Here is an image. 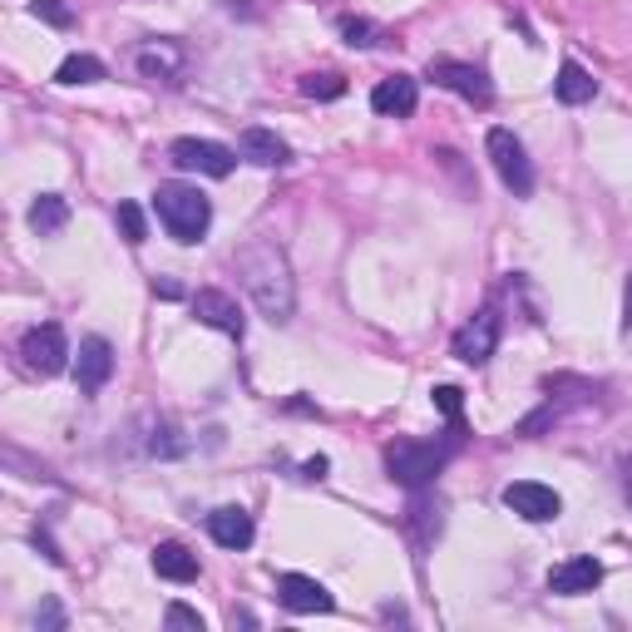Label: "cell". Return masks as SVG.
I'll return each mask as SVG.
<instances>
[{
  "label": "cell",
  "mask_w": 632,
  "mask_h": 632,
  "mask_svg": "<svg viewBox=\"0 0 632 632\" xmlns=\"http://www.w3.org/2000/svg\"><path fill=\"white\" fill-rule=\"evenodd\" d=\"M237 277H243L247 297L258 301V311L268 322H292V311H297V282H292V262L277 243L258 237V243H247L237 252Z\"/></svg>",
  "instance_id": "cell-1"
},
{
  "label": "cell",
  "mask_w": 632,
  "mask_h": 632,
  "mask_svg": "<svg viewBox=\"0 0 632 632\" xmlns=\"http://www.w3.org/2000/svg\"><path fill=\"white\" fill-rule=\"evenodd\" d=\"M153 208H159V223L169 227L173 243H198V237L208 233V223H213V208H208V198L198 194V188H188V183H159V194H153Z\"/></svg>",
  "instance_id": "cell-2"
},
{
  "label": "cell",
  "mask_w": 632,
  "mask_h": 632,
  "mask_svg": "<svg viewBox=\"0 0 632 632\" xmlns=\"http://www.w3.org/2000/svg\"><path fill=\"white\" fill-rule=\"evenodd\" d=\"M455 445H420V439H396L386 450V470L396 484H406V490H425L430 480H435L439 470H445V460H450Z\"/></svg>",
  "instance_id": "cell-3"
},
{
  "label": "cell",
  "mask_w": 632,
  "mask_h": 632,
  "mask_svg": "<svg viewBox=\"0 0 632 632\" xmlns=\"http://www.w3.org/2000/svg\"><path fill=\"white\" fill-rule=\"evenodd\" d=\"M490 159H494V173L504 178V188L515 198H529L534 194V163H529V153H524V144L515 139L509 129H490Z\"/></svg>",
  "instance_id": "cell-4"
},
{
  "label": "cell",
  "mask_w": 632,
  "mask_h": 632,
  "mask_svg": "<svg viewBox=\"0 0 632 632\" xmlns=\"http://www.w3.org/2000/svg\"><path fill=\"white\" fill-rule=\"evenodd\" d=\"M21 361H25V371H30V375H60L70 365L65 332H60L54 322L30 326V332H25V342H21Z\"/></svg>",
  "instance_id": "cell-5"
},
{
  "label": "cell",
  "mask_w": 632,
  "mask_h": 632,
  "mask_svg": "<svg viewBox=\"0 0 632 632\" xmlns=\"http://www.w3.org/2000/svg\"><path fill=\"white\" fill-rule=\"evenodd\" d=\"M430 79H435L439 89H450V95L470 99V104H490L494 99V85L490 75H484L480 65H464V60H430Z\"/></svg>",
  "instance_id": "cell-6"
},
{
  "label": "cell",
  "mask_w": 632,
  "mask_h": 632,
  "mask_svg": "<svg viewBox=\"0 0 632 632\" xmlns=\"http://www.w3.org/2000/svg\"><path fill=\"white\" fill-rule=\"evenodd\" d=\"M169 159L188 173H208V178H227L237 163V153L227 144H213V139H173Z\"/></svg>",
  "instance_id": "cell-7"
},
{
  "label": "cell",
  "mask_w": 632,
  "mask_h": 632,
  "mask_svg": "<svg viewBox=\"0 0 632 632\" xmlns=\"http://www.w3.org/2000/svg\"><path fill=\"white\" fill-rule=\"evenodd\" d=\"M504 504H509L519 519H529V524H548V519L563 515V499H558L548 484H534V480H515L504 490Z\"/></svg>",
  "instance_id": "cell-8"
},
{
  "label": "cell",
  "mask_w": 632,
  "mask_h": 632,
  "mask_svg": "<svg viewBox=\"0 0 632 632\" xmlns=\"http://www.w3.org/2000/svg\"><path fill=\"white\" fill-rule=\"evenodd\" d=\"M494 346H499V311H490V307L455 332V356L464 365H484L494 356Z\"/></svg>",
  "instance_id": "cell-9"
},
{
  "label": "cell",
  "mask_w": 632,
  "mask_h": 632,
  "mask_svg": "<svg viewBox=\"0 0 632 632\" xmlns=\"http://www.w3.org/2000/svg\"><path fill=\"white\" fill-rule=\"evenodd\" d=\"M194 317L203 326H213V332H223V336H237L243 342V332H247V322H243V307H237L227 292H218V287H198L194 292Z\"/></svg>",
  "instance_id": "cell-10"
},
{
  "label": "cell",
  "mask_w": 632,
  "mask_h": 632,
  "mask_svg": "<svg viewBox=\"0 0 632 632\" xmlns=\"http://www.w3.org/2000/svg\"><path fill=\"white\" fill-rule=\"evenodd\" d=\"M109 375H114V346L104 336H85L79 342V361H75V386L85 396H99L109 386Z\"/></svg>",
  "instance_id": "cell-11"
},
{
  "label": "cell",
  "mask_w": 632,
  "mask_h": 632,
  "mask_svg": "<svg viewBox=\"0 0 632 632\" xmlns=\"http://www.w3.org/2000/svg\"><path fill=\"white\" fill-rule=\"evenodd\" d=\"M598 583H603L598 558H568L548 573V593H558V598H579V593H593Z\"/></svg>",
  "instance_id": "cell-12"
},
{
  "label": "cell",
  "mask_w": 632,
  "mask_h": 632,
  "mask_svg": "<svg viewBox=\"0 0 632 632\" xmlns=\"http://www.w3.org/2000/svg\"><path fill=\"white\" fill-rule=\"evenodd\" d=\"M277 598H282V608H292V612H332V593L317 579H307V573H282Z\"/></svg>",
  "instance_id": "cell-13"
},
{
  "label": "cell",
  "mask_w": 632,
  "mask_h": 632,
  "mask_svg": "<svg viewBox=\"0 0 632 632\" xmlns=\"http://www.w3.org/2000/svg\"><path fill=\"white\" fill-rule=\"evenodd\" d=\"M416 104H420V85L410 75H391V79H381V85L371 89V109H375V114H386V119L416 114Z\"/></svg>",
  "instance_id": "cell-14"
},
{
  "label": "cell",
  "mask_w": 632,
  "mask_h": 632,
  "mask_svg": "<svg viewBox=\"0 0 632 632\" xmlns=\"http://www.w3.org/2000/svg\"><path fill=\"white\" fill-rule=\"evenodd\" d=\"M237 153H243L247 163H258V169H282V163L292 159V149L272 129H243V139H237Z\"/></svg>",
  "instance_id": "cell-15"
},
{
  "label": "cell",
  "mask_w": 632,
  "mask_h": 632,
  "mask_svg": "<svg viewBox=\"0 0 632 632\" xmlns=\"http://www.w3.org/2000/svg\"><path fill=\"white\" fill-rule=\"evenodd\" d=\"M208 534L223 548H247L252 544V519H247V509H233V504H227V509H213V515H208Z\"/></svg>",
  "instance_id": "cell-16"
},
{
  "label": "cell",
  "mask_w": 632,
  "mask_h": 632,
  "mask_svg": "<svg viewBox=\"0 0 632 632\" xmlns=\"http://www.w3.org/2000/svg\"><path fill=\"white\" fill-rule=\"evenodd\" d=\"M139 75L144 79H178L183 75V50L173 40H153L149 50H139Z\"/></svg>",
  "instance_id": "cell-17"
},
{
  "label": "cell",
  "mask_w": 632,
  "mask_h": 632,
  "mask_svg": "<svg viewBox=\"0 0 632 632\" xmlns=\"http://www.w3.org/2000/svg\"><path fill=\"white\" fill-rule=\"evenodd\" d=\"M153 573L169 583H194L198 579V554H188L183 544H159L153 548Z\"/></svg>",
  "instance_id": "cell-18"
},
{
  "label": "cell",
  "mask_w": 632,
  "mask_h": 632,
  "mask_svg": "<svg viewBox=\"0 0 632 632\" xmlns=\"http://www.w3.org/2000/svg\"><path fill=\"white\" fill-rule=\"evenodd\" d=\"M554 89H558L563 104H588V99H593V75L579 65V60H563V65H558Z\"/></svg>",
  "instance_id": "cell-19"
},
{
  "label": "cell",
  "mask_w": 632,
  "mask_h": 632,
  "mask_svg": "<svg viewBox=\"0 0 632 632\" xmlns=\"http://www.w3.org/2000/svg\"><path fill=\"white\" fill-rule=\"evenodd\" d=\"M65 223H70V203H65V198H60V194H40V198H35V203H30V227H35V233H40V237L60 233V227H65Z\"/></svg>",
  "instance_id": "cell-20"
},
{
  "label": "cell",
  "mask_w": 632,
  "mask_h": 632,
  "mask_svg": "<svg viewBox=\"0 0 632 632\" xmlns=\"http://www.w3.org/2000/svg\"><path fill=\"white\" fill-rule=\"evenodd\" d=\"M54 79L60 85H95V79H104V65H99L95 54H70L65 65L54 70Z\"/></svg>",
  "instance_id": "cell-21"
},
{
  "label": "cell",
  "mask_w": 632,
  "mask_h": 632,
  "mask_svg": "<svg viewBox=\"0 0 632 632\" xmlns=\"http://www.w3.org/2000/svg\"><path fill=\"white\" fill-rule=\"evenodd\" d=\"M301 95H307V99H342L346 95V79L332 75V70H322V75L301 79Z\"/></svg>",
  "instance_id": "cell-22"
},
{
  "label": "cell",
  "mask_w": 632,
  "mask_h": 632,
  "mask_svg": "<svg viewBox=\"0 0 632 632\" xmlns=\"http://www.w3.org/2000/svg\"><path fill=\"white\" fill-rule=\"evenodd\" d=\"M119 233H124V243H134V247L149 237V223H144L139 203H119Z\"/></svg>",
  "instance_id": "cell-23"
},
{
  "label": "cell",
  "mask_w": 632,
  "mask_h": 632,
  "mask_svg": "<svg viewBox=\"0 0 632 632\" xmlns=\"http://www.w3.org/2000/svg\"><path fill=\"white\" fill-rule=\"evenodd\" d=\"M163 628H173V632H203V618H198L194 608H183V603H169V612H163Z\"/></svg>",
  "instance_id": "cell-24"
},
{
  "label": "cell",
  "mask_w": 632,
  "mask_h": 632,
  "mask_svg": "<svg viewBox=\"0 0 632 632\" xmlns=\"http://www.w3.org/2000/svg\"><path fill=\"white\" fill-rule=\"evenodd\" d=\"M342 35H346V45H375V25L371 21H361V15H346L342 21Z\"/></svg>",
  "instance_id": "cell-25"
},
{
  "label": "cell",
  "mask_w": 632,
  "mask_h": 632,
  "mask_svg": "<svg viewBox=\"0 0 632 632\" xmlns=\"http://www.w3.org/2000/svg\"><path fill=\"white\" fill-rule=\"evenodd\" d=\"M435 410H439L445 420H455V425H460V410H464L460 391H455V386H435Z\"/></svg>",
  "instance_id": "cell-26"
},
{
  "label": "cell",
  "mask_w": 632,
  "mask_h": 632,
  "mask_svg": "<svg viewBox=\"0 0 632 632\" xmlns=\"http://www.w3.org/2000/svg\"><path fill=\"white\" fill-rule=\"evenodd\" d=\"M35 15H40V21H50V25H60V30H65V25H75L70 5H60V0H35Z\"/></svg>",
  "instance_id": "cell-27"
},
{
  "label": "cell",
  "mask_w": 632,
  "mask_h": 632,
  "mask_svg": "<svg viewBox=\"0 0 632 632\" xmlns=\"http://www.w3.org/2000/svg\"><path fill=\"white\" fill-rule=\"evenodd\" d=\"M35 622H40V628H65V612L54 608V603H45V608L35 612Z\"/></svg>",
  "instance_id": "cell-28"
},
{
  "label": "cell",
  "mask_w": 632,
  "mask_h": 632,
  "mask_svg": "<svg viewBox=\"0 0 632 632\" xmlns=\"http://www.w3.org/2000/svg\"><path fill=\"white\" fill-rule=\"evenodd\" d=\"M326 470H332V464H326L322 455H317V460H307V480H326Z\"/></svg>",
  "instance_id": "cell-29"
},
{
  "label": "cell",
  "mask_w": 632,
  "mask_h": 632,
  "mask_svg": "<svg viewBox=\"0 0 632 632\" xmlns=\"http://www.w3.org/2000/svg\"><path fill=\"white\" fill-rule=\"evenodd\" d=\"M153 292H159V297H183V292H178V282H153Z\"/></svg>",
  "instance_id": "cell-30"
},
{
  "label": "cell",
  "mask_w": 632,
  "mask_h": 632,
  "mask_svg": "<svg viewBox=\"0 0 632 632\" xmlns=\"http://www.w3.org/2000/svg\"><path fill=\"white\" fill-rule=\"evenodd\" d=\"M622 332L632 336V277H628V317H622Z\"/></svg>",
  "instance_id": "cell-31"
}]
</instances>
